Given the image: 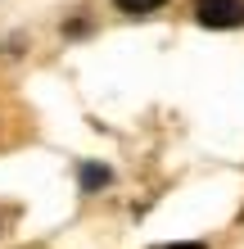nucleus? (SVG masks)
<instances>
[{"instance_id":"nucleus-1","label":"nucleus","mask_w":244,"mask_h":249,"mask_svg":"<svg viewBox=\"0 0 244 249\" xmlns=\"http://www.w3.org/2000/svg\"><path fill=\"white\" fill-rule=\"evenodd\" d=\"M195 18L204 27H244V0H195Z\"/></svg>"},{"instance_id":"nucleus-2","label":"nucleus","mask_w":244,"mask_h":249,"mask_svg":"<svg viewBox=\"0 0 244 249\" xmlns=\"http://www.w3.org/2000/svg\"><path fill=\"white\" fill-rule=\"evenodd\" d=\"M109 181H113V172H109L104 163H86V168H81V186H86V190H104Z\"/></svg>"},{"instance_id":"nucleus-3","label":"nucleus","mask_w":244,"mask_h":249,"mask_svg":"<svg viewBox=\"0 0 244 249\" xmlns=\"http://www.w3.org/2000/svg\"><path fill=\"white\" fill-rule=\"evenodd\" d=\"M122 14H154V9H163L167 0H113Z\"/></svg>"},{"instance_id":"nucleus-4","label":"nucleus","mask_w":244,"mask_h":249,"mask_svg":"<svg viewBox=\"0 0 244 249\" xmlns=\"http://www.w3.org/2000/svg\"><path fill=\"white\" fill-rule=\"evenodd\" d=\"M163 249H204V245H163Z\"/></svg>"}]
</instances>
